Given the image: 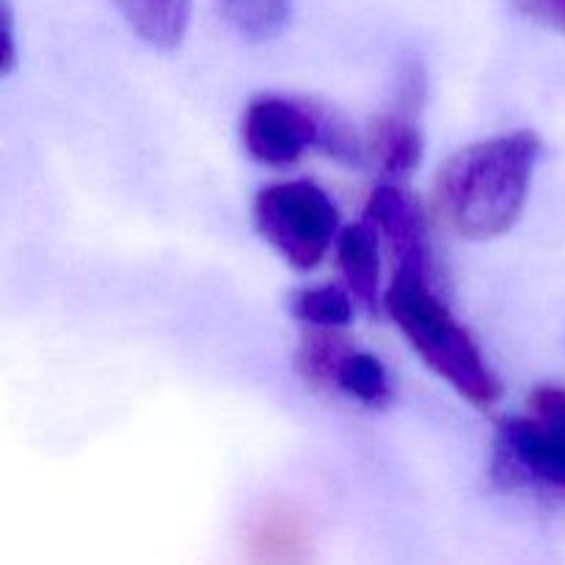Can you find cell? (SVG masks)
Listing matches in <instances>:
<instances>
[{
	"label": "cell",
	"instance_id": "4",
	"mask_svg": "<svg viewBox=\"0 0 565 565\" xmlns=\"http://www.w3.org/2000/svg\"><path fill=\"white\" fill-rule=\"evenodd\" d=\"M252 218L259 237L298 270L318 268L342 232L337 204L309 180L263 188L254 199Z\"/></svg>",
	"mask_w": 565,
	"mask_h": 565
},
{
	"label": "cell",
	"instance_id": "7",
	"mask_svg": "<svg viewBox=\"0 0 565 565\" xmlns=\"http://www.w3.org/2000/svg\"><path fill=\"white\" fill-rule=\"evenodd\" d=\"M417 116L419 110L395 103V108L370 121L364 149H367L375 169L390 180L408 177L423 160L425 136Z\"/></svg>",
	"mask_w": 565,
	"mask_h": 565
},
{
	"label": "cell",
	"instance_id": "14",
	"mask_svg": "<svg viewBox=\"0 0 565 565\" xmlns=\"http://www.w3.org/2000/svg\"><path fill=\"white\" fill-rule=\"evenodd\" d=\"M516 9L535 25L565 33V0H516Z\"/></svg>",
	"mask_w": 565,
	"mask_h": 565
},
{
	"label": "cell",
	"instance_id": "15",
	"mask_svg": "<svg viewBox=\"0 0 565 565\" xmlns=\"http://www.w3.org/2000/svg\"><path fill=\"white\" fill-rule=\"evenodd\" d=\"M17 66V42H14V14H11V3L3 0V64L0 72L9 77Z\"/></svg>",
	"mask_w": 565,
	"mask_h": 565
},
{
	"label": "cell",
	"instance_id": "11",
	"mask_svg": "<svg viewBox=\"0 0 565 565\" xmlns=\"http://www.w3.org/2000/svg\"><path fill=\"white\" fill-rule=\"evenodd\" d=\"M331 390L367 408H384L392 401V384L384 362L362 348H351L345 362L337 370Z\"/></svg>",
	"mask_w": 565,
	"mask_h": 565
},
{
	"label": "cell",
	"instance_id": "13",
	"mask_svg": "<svg viewBox=\"0 0 565 565\" xmlns=\"http://www.w3.org/2000/svg\"><path fill=\"white\" fill-rule=\"evenodd\" d=\"M292 0H218L226 22L248 42H270L290 20Z\"/></svg>",
	"mask_w": 565,
	"mask_h": 565
},
{
	"label": "cell",
	"instance_id": "10",
	"mask_svg": "<svg viewBox=\"0 0 565 565\" xmlns=\"http://www.w3.org/2000/svg\"><path fill=\"white\" fill-rule=\"evenodd\" d=\"M138 39L158 50H174L191 25V0H114Z\"/></svg>",
	"mask_w": 565,
	"mask_h": 565
},
{
	"label": "cell",
	"instance_id": "2",
	"mask_svg": "<svg viewBox=\"0 0 565 565\" xmlns=\"http://www.w3.org/2000/svg\"><path fill=\"white\" fill-rule=\"evenodd\" d=\"M384 307L425 367L469 406L489 412L502 401V381L467 326L436 296L434 279L397 270L384 292Z\"/></svg>",
	"mask_w": 565,
	"mask_h": 565
},
{
	"label": "cell",
	"instance_id": "3",
	"mask_svg": "<svg viewBox=\"0 0 565 565\" xmlns=\"http://www.w3.org/2000/svg\"><path fill=\"white\" fill-rule=\"evenodd\" d=\"M494 478L505 486L565 491V390L539 386L522 414L494 434Z\"/></svg>",
	"mask_w": 565,
	"mask_h": 565
},
{
	"label": "cell",
	"instance_id": "1",
	"mask_svg": "<svg viewBox=\"0 0 565 565\" xmlns=\"http://www.w3.org/2000/svg\"><path fill=\"white\" fill-rule=\"evenodd\" d=\"M541 158L533 130L502 132L458 149L434 182V210L463 241H494L522 218Z\"/></svg>",
	"mask_w": 565,
	"mask_h": 565
},
{
	"label": "cell",
	"instance_id": "8",
	"mask_svg": "<svg viewBox=\"0 0 565 565\" xmlns=\"http://www.w3.org/2000/svg\"><path fill=\"white\" fill-rule=\"evenodd\" d=\"M381 241L367 221L345 226L337 237V268L345 279V290L353 301L375 309L381 292Z\"/></svg>",
	"mask_w": 565,
	"mask_h": 565
},
{
	"label": "cell",
	"instance_id": "6",
	"mask_svg": "<svg viewBox=\"0 0 565 565\" xmlns=\"http://www.w3.org/2000/svg\"><path fill=\"white\" fill-rule=\"evenodd\" d=\"M364 221L375 230L381 246L392 254L397 270L434 279V248H430L428 224L417 202L395 182H384L370 193Z\"/></svg>",
	"mask_w": 565,
	"mask_h": 565
},
{
	"label": "cell",
	"instance_id": "5",
	"mask_svg": "<svg viewBox=\"0 0 565 565\" xmlns=\"http://www.w3.org/2000/svg\"><path fill=\"white\" fill-rule=\"evenodd\" d=\"M243 147L263 166H290L323 143L326 121L307 105L279 94H259L243 110Z\"/></svg>",
	"mask_w": 565,
	"mask_h": 565
},
{
	"label": "cell",
	"instance_id": "9",
	"mask_svg": "<svg viewBox=\"0 0 565 565\" xmlns=\"http://www.w3.org/2000/svg\"><path fill=\"white\" fill-rule=\"evenodd\" d=\"M252 565H307L309 530L301 516L285 508L263 513L248 535Z\"/></svg>",
	"mask_w": 565,
	"mask_h": 565
},
{
	"label": "cell",
	"instance_id": "12",
	"mask_svg": "<svg viewBox=\"0 0 565 565\" xmlns=\"http://www.w3.org/2000/svg\"><path fill=\"white\" fill-rule=\"evenodd\" d=\"M353 309H356V301L340 285L307 287V290L296 292V298H292V315L303 326L318 331L348 329L353 320Z\"/></svg>",
	"mask_w": 565,
	"mask_h": 565
}]
</instances>
